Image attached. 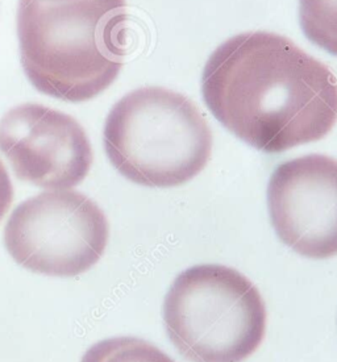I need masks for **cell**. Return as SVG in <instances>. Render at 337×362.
I'll list each match as a JSON object with an SVG mask.
<instances>
[{
	"instance_id": "1",
	"label": "cell",
	"mask_w": 337,
	"mask_h": 362,
	"mask_svg": "<svg viewBox=\"0 0 337 362\" xmlns=\"http://www.w3.org/2000/svg\"><path fill=\"white\" fill-rule=\"evenodd\" d=\"M202 93L212 115L261 152L319 141L337 123L335 74L271 32L224 41L206 62Z\"/></svg>"
},
{
	"instance_id": "2",
	"label": "cell",
	"mask_w": 337,
	"mask_h": 362,
	"mask_svg": "<svg viewBox=\"0 0 337 362\" xmlns=\"http://www.w3.org/2000/svg\"><path fill=\"white\" fill-rule=\"evenodd\" d=\"M126 0H20L21 65L45 95L88 102L111 86L126 54Z\"/></svg>"
},
{
	"instance_id": "3",
	"label": "cell",
	"mask_w": 337,
	"mask_h": 362,
	"mask_svg": "<svg viewBox=\"0 0 337 362\" xmlns=\"http://www.w3.org/2000/svg\"><path fill=\"white\" fill-rule=\"evenodd\" d=\"M103 144L112 166L145 187L191 181L211 158L212 132L198 105L164 87L123 96L107 116Z\"/></svg>"
},
{
	"instance_id": "4",
	"label": "cell",
	"mask_w": 337,
	"mask_h": 362,
	"mask_svg": "<svg viewBox=\"0 0 337 362\" xmlns=\"http://www.w3.org/2000/svg\"><path fill=\"white\" fill-rule=\"evenodd\" d=\"M268 313L259 288L236 269L183 270L164 300L166 334L190 362H242L260 348Z\"/></svg>"
},
{
	"instance_id": "5",
	"label": "cell",
	"mask_w": 337,
	"mask_h": 362,
	"mask_svg": "<svg viewBox=\"0 0 337 362\" xmlns=\"http://www.w3.org/2000/svg\"><path fill=\"white\" fill-rule=\"evenodd\" d=\"M110 226L105 212L85 194L50 190L29 198L11 214L4 245L29 272L76 276L102 258Z\"/></svg>"
},
{
	"instance_id": "6",
	"label": "cell",
	"mask_w": 337,
	"mask_h": 362,
	"mask_svg": "<svg viewBox=\"0 0 337 362\" xmlns=\"http://www.w3.org/2000/svg\"><path fill=\"white\" fill-rule=\"evenodd\" d=\"M0 152L20 181L48 190L76 187L94 163L85 128L39 103L16 105L0 119Z\"/></svg>"
},
{
	"instance_id": "7",
	"label": "cell",
	"mask_w": 337,
	"mask_h": 362,
	"mask_svg": "<svg viewBox=\"0 0 337 362\" xmlns=\"http://www.w3.org/2000/svg\"><path fill=\"white\" fill-rule=\"evenodd\" d=\"M270 220L303 257L337 256V160L309 154L280 163L268 185Z\"/></svg>"
},
{
	"instance_id": "8",
	"label": "cell",
	"mask_w": 337,
	"mask_h": 362,
	"mask_svg": "<svg viewBox=\"0 0 337 362\" xmlns=\"http://www.w3.org/2000/svg\"><path fill=\"white\" fill-rule=\"evenodd\" d=\"M299 18L305 36L337 57V0H299Z\"/></svg>"
},
{
	"instance_id": "9",
	"label": "cell",
	"mask_w": 337,
	"mask_h": 362,
	"mask_svg": "<svg viewBox=\"0 0 337 362\" xmlns=\"http://www.w3.org/2000/svg\"><path fill=\"white\" fill-rule=\"evenodd\" d=\"M81 362H175L153 344L137 337H112L94 344Z\"/></svg>"
},
{
	"instance_id": "10",
	"label": "cell",
	"mask_w": 337,
	"mask_h": 362,
	"mask_svg": "<svg viewBox=\"0 0 337 362\" xmlns=\"http://www.w3.org/2000/svg\"><path fill=\"white\" fill-rule=\"evenodd\" d=\"M13 202V186L8 172L0 160V220L6 216Z\"/></svg>"
},
{
	"instance_id": "11",
	"label": "cell",
	"mask_w": 337,
	"mask_h": 362,
	"mask_svg": "<svg viewBox=\"0 0 337 362\" xmlns=\"http://www.w3.org/2000/svg\"><path fill=\"white\" fill-rule=\"evenodd\" d=\"M45 1H69V0H45Z\"/></svg>"
}]
</instances>
